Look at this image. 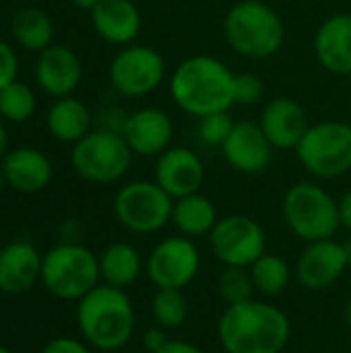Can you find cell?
<instances>
[{
	"mask_svg": "<svg viewBox=\"0 0 351 353\" xmlns=\"http://www.w3.org/2000/svg\"><path fill=\"white\" fill-rule=\"evenodd\" d=\"M236 74L215 56H190L182 60L170 79V93L174 103L197 118L213 112L230 110L236 103L234 95Z\"/></svg>",
	"mask_w": 351,
	"mask_h": 353,
	"instance_id": "cell-1",
	"label": "cell"
},
{
	"mask_svg": "<svg viewBox=\"0 0 351 353\" xmlns=\"http://www.w3.org/2000/svg\"><path fill=\"white\" fill-rule=\"evenodd\" d=\"M290 333L288 314L259 300L228 306L217 323V335L225 353H281Z\"/></svg>",
	"mask_w": 351,
	"mask_h": 353,
	"instance_id": "cell-2",
	"label": "cell"
},
{
	"mask_svg": "<svg viewBox=\"0 0 351 353\" xmlns=\"http://www.w3.org/2000/svg\"><path fill=\"white\" fill-rule=\"evenodd\" d=\"M81 337L99 352H118L134 335V306L124 290L99 283L77 306Z\"/></svg>",
	"mask_w": 351,
	"mask_h": 353,
	"instance_id": "cell-3",
	"label": "cell"
},
{
	"mask_svg": "<svg viewBox=\"0 0 351 353\" xmlns=\"http://www.w3.org/2000/svg\"><path fill=\"white\" fill-rule=\"evenodd\" d=\"M223 33L228 43L246 58L263 60L277 54L285 39L283 19L263 0L236 2L225 19Z\"/></svg>",
	"mask_w": 351,
	"mask_h": 353,
	"instance_id": "cell-4",
	"label": "cell"
},
{
	"mask_svg": "<svg viewBox=\"0 0 351 353\" xmlns=\"http://www.w3.org/2000/svg\"><path fill=\"white\" fill-rule=\"evenodd\" d=\"M99 279V256L79 242H60L43 254L39 281L58 300L79 302Z\"/></svg>",
	"mask_w": 351,
	"mask_h": 353,
	"instance_id": "cell-5",
	"label": "cell"
},
{
	"mask_svg": "<svg viewBox=\"0 0 351 353\" xmlns=\"http://www.w3.org/2000/svg\"><path fill=\"white\" fill-rule=\"evenodd\" d=\"M281 211L292 234L308 244L333 238L341 225L337 201L314 182L294 184L283 196Z\"/></svg>",
	"mask_w": 351,
	"mask_h": 353,
	"instance_id": "cell-6",
	"label": "cell"
},
{
	"mask_svg": "<svg viewBox=\"0 0 351 353\" xmlns=\"http://www.w3.org/2000/svg\"><path fill=\"white\" fill-rule=\"evenodd\" d=\"M132 151L122 134L93 128L85 139L72 145V170L87 182L112 184L126 176L132 163Z\"/></svg>",
	"mask_w": 351,
	"mask_h": 353,
	"instance_id": "cell-7",
	"label": "cell"
},
{
	"mask_svg": "<svg viewBox=\"0 0 351 353\" xmlns=\"http://www.w3.org/2000/svg\"><path fill=\"white\" fill-rule=\"evenodd\" d=\"M296 153L308 174L323 180L339 178L351 170V126L339 120L312 124Z\"/></svg>",
	"mask_w": 351,
	"mask_h": 353,
	"instance_id": "cell-8",
	"label": "cell"
},
{
	"mask_svg": "<svg viewBox=\"0 0 351 353\" xmlns=\"http://www.w3.org/2000/svg\"><path fill=\"white\" fill-rule=\"evenodd\" d=\"M174 199L149 180L124 184L114 196V215L132 234H155L172 221Z\"/></svg>",
	"mask_w": 351,
	"mask_h": 353,
	"instance_id": "cell-9",
	"label": "cell"
},
{
	"mask_svg": "<svg viewBox=\"0 0 351 353\" xmlns=\"http://www.w3.org/2000/svg\"><path fill=\"white\" fill-rule=\"evenodd\" d=\"M112 87L124 97H145L157 91L166 79V62L155 48L124 46L108 68Z\"/></svg>",
	"mask_w": 351,
	"mask_h": 353,
	"instance_id": "cell-10",
	"label": "cell"
},
{
	"mask_svg": "<svg viewBox=\"0 0 351 353\" xmlns=\"http://www.w3.org/2000/svg\"><path fill=\"white\" fill-rule=\"evenodd\" d=\"M209 244L217 261L225 267H250L267 252V234L248 215L221 217L209 234Z\"/></svg>",
	"mask_w": 351,
	"mask_h": 353,
	"instance_id": "cell-11",
	"label": "cell"
},
{
	"mask_svg": "<svg viewBox=\"0 0 351 353\" xmlns=\"http://www.w3.org/2000/svg\"><path fill=\"white\" fill-rule=\"evenodd\" d=\"M201 269V254L186 236L161 240L147 259V275L157 290H184Z\"/></svg>",
	"mask_w": 351,
	"mask_h": 353,
	"instance_id": "cell-12",
	"label": "cell"
},
{
	"mask_svg": "<svg viewBox=\"0 0 351 353\" xmlns=\"http://www.w3.org/2000/svg\"><path fill=\"white\" fill-rule=\"evenodd\" d=\"M33 77L46 95L60 99L72 95L81 85L83 64L74 50L62 43H52L37 54Z\"/></svg>",
	"mask_w": 351,
	"mask_h": 353,
	"instance_id": "cell-13",
	"label": "cell"
},
{
	"mask_svg": "<svg viewBox=\"0 0 351 353\" xmlns=\"http://www.w3.org/2000/svg\"><path fill=\"white\" fill-rule=\"evenodd\" d=\"M348 265H350V250L343 244L335 242L333 238L317 240L310 242L302 252V256L298 259L296 275L306 290L319 292L333 285L345 273Z\"/></svg>",
	"mask_w": 351,
	"mask_h": 353,
	"instance_id": "cell-14",
	"label": "cell"
},
{
	"mask_svg": "<svg viewBox=\"0 0 351 353\" xmlns=\"http://www.w3.org/2000/svg\"><path fill=\"white\" fill-rule=\"evenodd\" d=\"M273 145L265 137L261 124L236 122L228 141L221 145L223 159L240 174H261L271 165Z\"/></svg>",
	"mask_w": 351,
	"mask_h": 353,
	"instance_id": "cell-15",
	"label": "cell"
},
{
	"mask_svg": "<svg viewBox=\"0 0 351 353\" xmlns=\"http://www.w3.org/2000/svg\"><path fill=\"white\" fill-rule=\"evenodd\" d=\"M122 137L134 155L159 157L172 147L174 122L161 108H141L130 112Z\"/></svg>",
	"mask_w": 351,
	"mask_h": 353,
	"instance_id": "cell-16",
	"label": "cell"
},
{
	"mask_svg": "<svg viewBox=\"0 0 351 353\" xmlns=\"http://www.w3.org/2000/svg\"><path fill=\"white\" fill-rule=\"evenodd\" d=\"M205 165L201 157L186 147L166 149L155 163V182L176 201L201 190Z\"/></svg>",
	"mask_w": 351,
	"mask_h": 353,
	"instance_id": "cell-17",
	"label": "cell"
},
{
	"mask_svg": "<svg viewBox=\"0 0 351 353\" xmlns=\"http://www.w3.org/2000/svg\"><path fill=\"white\" fill-rule=\"evenodd\" d=\"M261 128L275 151L296 149L308 130L304 108L292 97L271 99L261 114Z\"/></svg>",
	"mask_w": 351,
	"mask_h": 353,
	"instance_id": "cell-18",
	"label": "cell"
},
{
	"mask_svg": "<svg viewBox=\"0 0 351 353\" xmlns=\"http://www.w3.org/2000/svg\"><path fill=\"white\" fill-rule=\"evenodd\" d=\"M0 168L6 178V186L21 194H35L48 188L54 176L50 157L35 147H14L2 157Z\"/></svg>",
	"mask_w": 351,
	"mask_h": 353,
	"instance_id": "cell-19",
	"label": "cell"
},
{
	"mask_svg": "<svg viewBox=\"0 0 351 353\" xmlns=\"http://www.w3.org/2000/svg\"><path fill=\"white\" fill-rule=\"evenodd\" d=\"M39 250L27 240H14L0 248V292L25 294L41 279Z\"/></svg>",
	"mask_w": 351,
	"mask_h": 353,
	"instance_id": "cell-20",
	"label": "cell"
},
{
	"mask_svg": "<svg viewBox=\"0 0 351 353\" xmlns=\"http://www.w3.org/2000/svg\"><path fill=\"white\" fill-rule=\"evenodd\" d=\"M95 33L112 46H130L141 33L143 17L132 0H99L91 10Z\"/></svg>",
	"mask_w": 351,
	"mask_h": 353,
	"instance_id": "cell-21",
	"label": "cell"
},
{
	"mask_svg": "<svg viewBox=\"0 0 351 353\" xmlns=\"http://www.w3.org/2000/svg\"><path fill=\"white\" fill-rule=\"evenodd\" d=\"M317 60L333 74H351V12L329 17L314 37Z\"/></svg>",
	"mask_w": 351,
	"mask_h": 353,
	"instance_id": "cell-22",
	"label": "cell"
},
{
	"mask_svg": "<svg viewBox=\"0 0 351 353\" xmlns=\"http://www.w3.org/2000/svg\"><path fill=\"white\" fill-rule=\"evenodd\" d=\"M46 126L56 141L68 145L79 143L95 128L91 110L74 95L54 99L46 114Z\"/></svg>",
	"mask_w": 351,
	"mask_h": 353,
	"instance_id": "cell-23",
	"label": "cell"
},
{
	"mask_svg": "<svg viewBox=\"0 0 351 353\" xmlns=\"http://www.w3.org/2000/svg\"><path fill=\"white\" fill-rule=\"evenodd\" d=\"M141 271L143 259L128 242H114L99 256V273L106 285L124 290L139 279Z\"/></svg>",
	"mask_w": 351,
	"mask_h": 353,
	"instance_id": "cell-24",
	"label": "cell"
},
{
	"mask_svg": "<svg viewBox=\"0 0 351 353\" xmlns=\"http://www.w3.org/2000/svg\"><path fill=\"white\" fill-rule=\"evenodd\" d=\"M172 221L180 230L182 236L199 238V236L211 234L219 217H217V209L213 201L201 192H194V194L174 201Z\"/></svg>",
	"mask_w": 351,
	"mask_h": 353,
	"instance_id": "cell-25",
	"label": "cell"
},
{
	"mask_svg": "<svg viewBox=\"0 0 351 353\" xmlns=\"http://www.w3.org/2000/svg\"><path fill=\"white\" fill-rule=\"evenodd\" d=\"M12 39L29 52H41L54 43V23L43 8L23 6L10 19Z\"/></svg>",
	"mask_w": 351,
	"mask_h": 353,
	"instance_id": "cell-26",
	"label": "cell"
},
{
	"mask_svg": "<svg viewBox=\"0 0 351 353\" xmlns=\"http://www.w3.org/2000/svg\"><path fill=\"white\" fill-rule=\"evenodd\" d=\"M248 269H250V275H252L254 290L261 292L263 296H279V294H283L288 290V285H290V279H292L290 265L281 256L269 254V252H265Z\"/></svg>",
	"mask_w": 351,
	"mask_h": 353,
	"instance_id": "cell-27",
	"label": "cell"
},
{
	"mask_svg": "<svg viewBox=\"0 0 351 353\" xmlns=\"http://www.w3.org/2000/svg\"><path fill=\"white\" fill-rule=\"evenodd\" d=\"M37 99L33 89L19 79L0 91V120L10 124H23L33 118Z\"/></svg>",
	"mask_w": 351,
	"mask_h": 353,
	"instance_id": "cell-28",
	"label": "cell"
},
{
	"mask_svg": "<svg viewBox=\"0 0 351 353\" xmlns=\"http://www.w3.org/2000/svg\"><path fill=\"white\" fill-rule=\"evenodd\" d=\"M151 312L161 329H178L188 316V302L182 290H157L151 302Z\"/></svg>",
	"mask_w": 351,
	"mask_h": 353,
	"instance_id": "cell-29",
	"label": "cell"
},
{
	"mask_svg": "<svg viewBox=\"0 0 351 353\" xmlns=\"http://www.w3.org/2000/svg\"><path fill=\"white\" fill-rule=\"evenodd\" d=\"M254 292L257 290L252 283L250 269H246V267H225L223 269V273L219 277V294L228 306L252 300Z\"/></svg>",
	"mask_w": 351,
	"mask_h": 353,
	"instance_id": "cell-30",
	"label": "cell"
},
{
	"mask_svg": "<svg viewBox=\"0 0 351 353\" xmlns=\"http://www.w3.org/2000/svg\"><path fill=\"white\" fill-rule=\"evenodd\" d=\"M234 120L230 116V110H223V112H213V114H207L201 118L199 122V137L205 145L209 147H221L232 128H234Z\"/></svg>",
	"mask_w": 351,
	"mask_h": 353,
	"instance_id": "cell-31",
	"label": "cell"
},
{
	"mask_svg": "<svg viewBox=\"0 0 351 353\" xmlns=\"http://www.w3.org/2000/svg\"><path fill=\"white\" fill-rule=\"evenodd\" d=\"M263 93H265V85H263V79L259 74H254V72L236 74V83H234L236 103L254 105L263 99Z\"/></svg>",
	"mask_w": 351,
	"mask_h": 353,
	"instance_id": "cell-32",
	"label": "cell"
},
{
	"mask_svg": "<svg viewBox=\"0 0 351 353\" xmlns=\"http://www.w3.org/2000/svg\"><path fill=\"white\" fill-rule=\"evenodd\" d=\"M128 116H130V114H128L124 108H120V105H106V108H101V110L93 116V124H95V128H99V130H108V132L122 134Z\"/></svg>",
	"mask_w": 351,
	"mask_h": 353,
	"instance_id": "cell-33",
	"label": "cell"
},
{
	"mask_svg": "<svg viewBox=\"0 0 351 353\" xmlns=\"http://www.w3.org/2000/svg\"><path fill=\"white\" fill-rule=\"evenodd\" d=\"M19 74V56L12 50V46L0 37V91L17 81Z\"/></svg>",
	"mask_w": 351,
	"mask_h": 353,
	"instance_id": "cell-34",
	"label": "cell"
},
{
	"mask_svg": "<svg viewBox=\"0 0 351 353\" xmlns=\"http://www.w3.org/2000/svg\"><path fill=\"white\" fill-rule=\"evenodd\" d=\"M41 353H93L87 341H79L72 337H56L52 339Z\"/></svg>",
	"mask_w": 351,
	"mask_h": 353,
	"instance_id": "cell-35",
	"label": "cell"
},
{
	"mask_svg": "<svg viewBox=\"0 0 351 353\" xmlns=\"http://www.w3.org/2000/svg\"><path fill=\"white\" fill-rule=\"evenodd\" d=\"M168 335H166V329L161 327H155V329H149L145 331L143 335V347L147 353H157L166 343H168Z\"/></svg>",
	"mask_w": 351,
	"mask_h": 353,
	"instance_id": "cell-36",
	"label": "cell"
},
{
	"mask_svg": "<svg viewBox=\"0 0 351 353\" xmlns=\"http://www.w3.org/2000/svg\"><path fill=\"white\" fill-rule=\"evenodd\" d=\"M157 353H205L201 347L186 343V341H178V339H170Z\"/></svg>",
	"mask_w": 351,
	"mask_h": 353,
	"instance_id": "cell-37",
	"label": "cell"
},
{
	"mask_svg": "<svg viewBox=\"0 0 351 353\" xmlns=\"http://www.w3.org/2000/svg\"><path fill=\"white\" fill-rule=\"evenodd\" d=\"M337 207H339V223H341V228L351 230V190H348L339 199Z\"/></svg>",
	"mask_w": 351,
	"mask_h": 353,
	"instance_id": "cell-38",
	"label": "cell"
},
{
	"mask_svg": "<svg viewBox=\"0 0 351 353\" xmlns=\"http://www.w3.org/2000/svg\"><path fill=\"white\" fill-rule=\"evenodd\" d=\"M8 149H10V139H8L4 120H0V161H2V157L8 153Z\"/></svg>",
	"mask_w": 351,
	"mask_h": 353,
	"instance_id": "cell-39",
	"label": "cell"
},
{
	"mask_svg": "<svg viewBox=\"0 0 351 353\" xmlns=\"http://www.w3.org/2000/svg\"><path fill=\"white\" fill-rule=\"evenodd\" d=\"M70 2H72V6H77L81 10H89V12L99 4V0H70Z\"/></svg>",
	"mask_w": 351,
	"mask_h": 353,
	"instance_id": "cell-40",
	"label": "cell"
},
{
	"mask_svg": "<svg viewBox=\"0 0 351 353\" xmlns=\"http://www.w3.org/2000/svg\"><path fill=\"white\" fill-rule=\"evenodd\" d=\"M345 321H348V327L351 329V300L348 302V306H345Z\"/></svg>",
	"mask_w": 351,
	"mask_h": 353,
	"instance_id": "cell-41",
	"label": "cell"
},
{
	"mask_svg": "<svg viewBox=\"0 0 351 353\" xmlns=\"http://www.w3.org/2000/svg\"><path fill=\"white\" fill-rule=\"evenodd\" d=\"M6 186V178H4V172H2V168H0V190Z\"/></svg>",
	"mask_w": 351,
	"mask_h": 353,
	"instance_id": "cell-42",
	"label": "cell"
},
{
	"mask_svg": "<svg viewBox=\"0 0 351 353\" xmlns=\"http://www.w3.org/2000/svg\"><path fill=\"white\" fill-rule=\"evenodd\" d=\"M0 353H10V350H8V347H4V345H0Z\"/></svg>",
	"mask_w": 351,
	"mask_h": 353,
	"instance_id": "cell-43",
	"label": "cell"
}]
</instances>
